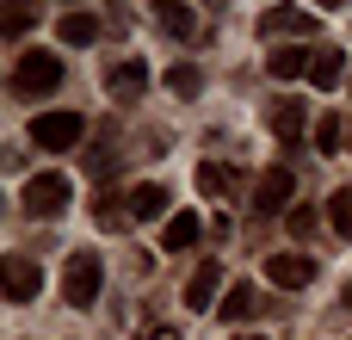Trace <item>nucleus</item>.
<instances>
[{"mask_svg":"<svg viewBox=\"0 0 352 340\" xmlns=\"http://www.w3.org/2000/svg\"><path fill=\"white\" fill-rule=\"evenodd\" d=\"M19 198H25V211H31L37 223H56V217L68 211V198H74V186H68V173H56V167H50V173H31Z\"/></svg>","mask_w":352,"mask_h":340,"instance_id":"nucleus-1","label":"nucleus"},{"mask_svg":"<svg viewBox=\"0 0 352 340\" xmlns=\"http://www.w3.org/2000/svg\"><path fill=\"white\" fill-rule=\"evenodd\" d=\"M56 87H62V62H56L50 50H25V56L12 62V93L43 99V93H56Z\"/></svg>","mask_w":352,"mask_h":340,"instance_id":"nucleus-2","label":"nucleus"},{"mask_svg":"<svg viewBox=\"0 0 352 340\" xmlns=\"http://www.w3.org/2000/svg\"><path fill=\"white\" fill-rule=\"evenodd\" d=\"M99 285H105L99 254H68V266H62V304L93 310V304H99Z\"/></svg>","mask_w":352,"mask_h":340,"instance_id":"nucleus-3","label":"nucleus"},{"mask_svg":"<svg viewBox=\"0 0 352 340\" xmlns=\"http://www.w3.org/2000/svg\"><path fill=\"white\" fill-rule=\"evenodd\" d=\"M80 136H87V118H80V111H43V118H31V142L50 149V155L74 149Z\"/></svg>","mask_w":352,"mask_h":340,"instance_id":"nucleus-4","label":"nucleus"},{"mask_svg":"<svg viewBox=\"0 0 352 340\" xmlns=\"http://www.w3.org/2000/svg\"><path fill=\"white\" fill-rule=\"evenodd\" d=\"M105 93H111L118 105H136V99L148 93V62H136V56L111 62V68H105Z\"/></svg>","mask_w":352,"mask_h":340,"instance_id":"nucleus-5","label":"nucleus"},{"mask_svg":"<svg viewBox=\"0 0 352 340\" xmlns=\"http://www.w3.org/2000/svg\"><path fill=\"white\" fill-rule=\"evenodd\" d=\"M291 198H297V173L291 167H266L260 180H254V211H291Z\"/></svg>","mask_w":352,"mask_h":340,"instance_id":"nucleus-6","label":"nucleus"},{"mask_svg":"<svg viewBox=\"0 0 352 340\" xmlns=\"http://www.w3.org/2000/svg\"><path fill=\"white\" fill-rule=\"evenodd\" d=\"M260 31L266 37H316V12H303V6H266Z\"/></svg>","mask_w":352,"mask_h":340,"instance_id":"nucleus-7","label":"nucleus"},{"mask_svg":"<svg viewBox=\"0 0 352 340\" xmlns=\"http://www.w3.org/2000/svg\"><path fill=\"white\" fill-rule=\"evenodd\" d=\"M266 279H272L278 291H303V285L316 279V260H309V254H272V260H266Z\"/></svg>","mask_w":352,"mask_h":340,"instance_id":"nucleus-8","label":"nucleus"},{"mask_svg":"<svg viewBox=\"0 0 352 340\" xmlns=\"http://www.w3.org/2000/svg\"><path fill=\"white\" fill-rule=\"evenodd\" d=\"M37 291H43L37 260H31V254H12V260H6V304H31Z\"/></svg>","mask_w":352,"mask_h":340,"instance_id":"nucleus-9","label":"nucleus"},{"mask_svg":"<svg viewBox=\"0 0 352 340\" xmlns=\"http://www.w3.org/2000/svg\"><path fill=\"white\" fill-rule=\"evenodd\" d=\"M217 291H223V266L204 260V266L186 279V310H217Z\"/></svg>","mask_w":352,"mask_h":340,"instance_id":"nucleus-10","label":"nucleus"},{"mask_svg":"<svg viewBox=\"0 0 352 340\" xmlns=\"http://www.w3.org/2000/svg\"><path fill=\"white\" fill-rule=\"evenodd\" d=\"M217 310H223V322H235V328H241V322H254L266 304H260V291L241 279V285H229V291H223V304H217Z\"/></svg>","mask_w":352,"mask_h":340,"instance_id":"nucleus-11","label":"nucleus"},{"mask_svg":"<svg viewBox=\"0 0 352 340\" xmlns=\"http://www.w3.org/2000/svg\"><path fill=\"white\" fill-rule=\"evenodd\" d=\"M272 130H278V142H285V149H291V142H303V136H309V105H297V99L272 105Z\"/></svg>","mask_w":352,"mask_h":340,"instance_id":"nucleus-12","label":"nucleus"},{"mask_svg":"<svg viewBox=\"0 0 352 340\" xmlns=\"http://www.w3.org/2000/svg\"><path fill=\"white\" fill-rule=\"evenodd\" d=\"M124 198H130V223H155V217H167V186H148V180H142V186H130Z\"/></svg>","mask_w":352,"mask_h":340,"instance_id":"nucleus-13","label":"nucleus"},{"mask_svg":"<svg viewBox=\"0 0 352 340\" xmlns=\"http://www.w3.org/2000/svg\"><path fill=\"white\" fill-rule=\"evenodd\" d=\"M198 235H204L198 211H179V217H167V229H161V248H167V254H179V248H198Z\"/></svg>","mask_w":352,"mask_h":340,"instance_id":"nucleus-14","label":"nucleus"},{"mask_svg":"<svg viewBox=\"0 0 352 340\" xmlns=\"http://www.w3.org/2000/svg\"><path fill=\"white\" fill-rule=\"evenodd\" d=\"M309 62H316V56H303L297 43H278V50L266 56V74H272V81H297V74H309Z\"/></svg>","mask_w":352,"mask_h":340,"instance_id":"nucleus-15","label":"nucleus"},{"mask_svg":"<svg viewBox=\"0 0 352 340\" xmlns=\"http://www.w3.org/2000/svg\"><path fill=\"white\" fill-rule=\"evenodd\" d=\"M235 186H241L235 167H223V161H198V192H204V198H229Z\"/></svg>","mask_w":352,"mask_h":340,"instance_id":"nucleus-16","label":"nucleus"},{"mask_svg":"<svg viewBox=\"0 0 352 340\" xmlns=\"http://www.w3.org/2000/svg\"><path fill=\"white\" fill-rule=\"evenodd\" d=\"M56 37H62L68 50H80V43L99 37V19H93V12H62V19H56Z\"/></svg>","mask_w":352,"mask_h":340,"instance_id":"nucleus-17","label":"nucleus"},{"mask_svg":"<svg viewBox=\"0 0 352 340\" xmlns=\"http://www.w3.org/2000/svg\"><path fill=\"white\" fill-rule=\"evenodd\" d=\"M93 223H99V229H124V223H130V198H118V192L99 186V192H93Z\"/></svg>","mask_w":352,"mask_h":340,"instance_id":"nucleus-18","label":"nucleus"},{"mask_svg":"<svg viewBox=\"0 0 352 340\" xmlns=\"http://www.w3.org/2000/svg\"><path fill=\"white\" fill-rule=\"evenodd\" d=\"M346 81V56L340 50H316V62H309V87H340Z\"/></svg>","mask_w":352,"mask_h":340,"instance_id":"nucleus-19","label":"nucleus"},{"mask_svg":"<svg viewBox=\"0 0 352 340\" xmlns=\"http://www.w3.org/2000/svg\"><path fill=\"white\" fill-rule=\"evenodd\" d=\"M316 149H322V155H340V149H346V118H340V111H328V118L316 124Z\"/></svg>","mask_w":352,"mask_h":340,"instance_id":"nucleus-20","label":"nucleus"},{"mask_svg":"<svg viewBox=\"0 0 352 340\" xmlns=\"http://www.w3.org/2000/svg\"><path fill=\"white\" fill-rule=\"evenodd\" d=\"M31 19H37V6H31V0H6L0 31H6V37H25V31H31Z\"/></svg>","mask_w":352,"mask_h":340,"instance_id":"nucleus-21","label":"nucleus"},{"mask_svg":"<svg viewBox=\"0 0 352 340\" xmlns=\"http://www.w3.org/2000/svg\"><path fill=\"white\" fill-rule=\"evenodd\" d=\"M328 223H334V235L352 242V186H340V192L328 198Z\"/></svg>","mask_w":352,"mask_h":340,"instance_id":"nucleus-22","label":"nucleus"},{"mask_svg":"<svg viewBox=\"0 0 352 340\" xmlns=\"http://www.w3.org/2000/svg\"><path fill=\"white\" fill-rule=\"evenodd\" d=\"M167 87H173V93H179V99H192V93H198V87H204V74H198V68H192V62H173V68H167Z\"/></svg>","mask_w":352,"mask_h":340,"instance_id":"nucleus-23","label":"nucleus"},{"mask_svg":"<svg viewBox=\"0 0 352 340\" xmlns=\"http://www.w3.org/2000/svg\"><path fill=\"white\" fill-rule=\"evenodd\" d=\"M285 223H291V235H309V229H316V211L297 204V211H285Z\"/></svg>","mask_w":352,"mask_h":340,"instance_id":"nucleus-24","label":"nucleus"},{"mask_svg":"<svg viewBox=\"0 0 352 340\" xmlns=\"http://www.w3.org/2000/svg\"><path fill=\"white\" fill-rule=\"evenodd\" d=\"M167 31H173V37H192V12L173 6V12H167Z\"/></svg>","mask_w":352,"mask_h":340,"instance_id":"nucleus-25","label":"nucleus"},{"mask_svg":"<svg viewBox=\"0 0 352 340\" xmlns=\"http://www.w3.org/2000/svg\"><path fill=\"white\" fill-rule=\"evenodd\" d=\"M136 340H179V328H142Z\"/></svg>","mask_w":352,"mask_h":340,"instance_id":"nucleus-26","label":"nucleus"},{"mask_svg":"<svg viewBox=\"0 0 352 340\" xmlns=\"http://www.w3.org/2000/svg\"><path fill=\"white\" fill-rule=\"evenodd\" d=\"M148 6H161V12H173V6H179V0H148Z\"/></svg>","mask_w":352,"mask_h":340,"instance_id":"nucleus-27","label":"nucleus"},{"mask_svg":"<svg viewBox=\"0 0 352 340\" xmlns=\"http://www.w3.org/2000/svg\"><path fill=\"white\" fill-rule=\"evenodd\" d=\"M316 6H346V0H316Z\"/></svg>","mask_w":352,"mask_h":340,"instance_id":"nucleus-28","label":"nucleus"},{"mask_svg":"<svg viewBox=\"0 0 352 340\" xmlns=\"http://www.w3.org/2000/svg\"><path fill=\"white\" fill-rule=\"evenodd\" d=\"M235 340H266V334H235Z\"/></svg>","mask_w":352,"mask_h":340,"instance_id":"nucleus-29","label":"nucleus"}]
</instances>
